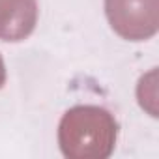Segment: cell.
<instances>
[{
	"mask_svg": "<svg viewBox=\"0 0 159 159\" xmlns=\"http://www.w3.org/2000/svg\"><path fill=\"white\" fill-rule=\"evenodd\" d=\"M36 25V0H0V38L17 41Z\"/></svg>",
	"mask_w": 159,
	"mask_h": 159,
	"instance_id": "cell-1",
	"label": "cell"
},
{
	"mask_svg": "<svg viewBox=\"0 0 159 159\" xmlns=\"http://www.w3.org/2000/svg\"><path fill=\"white\" fill-rule=\"evenodd\" d=\"M4 83V66H2V60H0V86Z\"/></svg>",
	"mask_w": 159,
	"mask_h": 159,
	"instance_id": "cell-2",
	"label": "cell"
}]
</instances>
